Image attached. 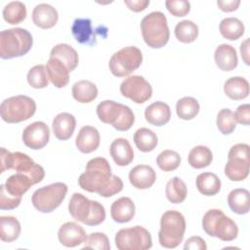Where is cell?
I'll list each match as a JSON object with an SVG mask.
<instances>
[{
	"mask_svg": "<svg viewBox=\"0 0 250 250\" xmlns=\"http://www.w3.org/2000/svg\"><path fill=\"white\" fill-rule=\"evenodd\" d=\"M80 188L89 192H96L103 197H110L123 188L122 180L112 175L108 161L104 157H95L88 161L85 172L78 179Z\"/></svg>",
	"mask_w": 250,
	"mask_h": 250,
	"instance_id": "6da1fadb",
	"label": "cell"
},
{
	"mask_svg": "<svg viewBox=\"0 0 250 250\" xmlns=\"http://www.w3.org/2000/svg\"><path fill=\"white\" fill-rule=\"evenodd\" d=\"M71 217L87 226H98L105 219L104 207L97 200H90L79 192H74L68 203Z\"/></svg>",
	"mask_w": 250,
	"mask_h": 250,
	"instance_id": "7a4b0ae2",
	"label": "cell"
},
{
	"mask_svg": "<svg viewBox=\"0 0 250 250\" xmlns=\"http://www.w3.org/2000/svg\"><path fill=\"white\" fill-rule=\"evenodd\" d=\"M1 170L0 173H3L6 170L13 169L17 173L25 174L31 180L32 184L40 183L45 177V171L42 166L35 163L32 158L27 154L15 151L10 152L5 147H1Z\"/></svg>",
	"mask_w": 250,
	"mask_h": 250,
	"instance_id": "3957f363",
	"label": "cell"
},
{
	"mask_svg": "<svg viewBox=\"0 0 250 250\" xmlns=\"http://www.w3.org/2000/svg\"><path fill=\"white\" fill-rule=\"evenodd\" d=\"M33 44L31 33L21 27L2 30L0 33V57L9 60L29 52Z\"/></svg>",
	"mask_w": 250,
	"mask_h": 250,
	"instance_id": "277c9868",
	"label": "cell"
},
{
	"mask_svg": "<svg viewBox=\"0 0 250 250\" xmlns=\"http://www.w3.org/2000/svg\"><path fill=\"white\" fill-rule=\"evenodd\" d=\"M141 30L146 44L153 49L165 46L170 37L166 16L160 11L145 16L141 21Z\"/></svg>",
	"mask_w": 250,
	"mask_h": 250,
	"instance_id": "5b68a950",
	"label": "cell"
},
{
	"mask_svg": "<svg viewBox=\"0 0 250 250\" xmlns=\"http://www.w3.org/2000/svg\"><path fill=\"white\" fill-rule=\"evenodd\" d=\"M186 231V220L182 213L176 210L164 212L160 219L158 240L162 247L176 248L182 241Z\"/></svg>",
	"mask_w": 250,
	"mask_h": 250,
	"instance_id": "8992f818",
	"label": "cell"
},
{
	"mask_svg": "<svg viewBox=\"0 0 250 250\" xmlns=\"http://www.w3.org/2000/svg\"><path fill=\"white\" fill-rule=\"evenodd\" d=\"M97 115L102 122L112 125L117 131L129 130L135 121V115L129 106L110 100L98 104Z\"/></svg>",
	"mask_w": 250,
	"mask_h": 250,
	"instance_id": "52a82bcc",
	"label": "cell"
},
{
	"mask_svg": "<svg viewBox=\"0 0 250 250\" xmlns=\"http://www.w3.org/2000/svg\"><path fill=\"white\" fill-rule=\"evenodd\" d=\"M204 231L223 241H232L237 237L238 228L235 222L220 209L208 210L202 219Z\"/></svg>",
	"mask_w": 250,
	"mask_h": 250,
	"instance_id": "ba28073f",
	"label": "cell"
},
{
	"mask_svg": "<svg viewBox=\"0 0 250 250\" xmlns=\"http://www.w3.org/2000/svg\"><path fill=\"white\" fill-rule=\"evenodd\" d=\"M36 111V103L30 97L19 95L5 99L0 105L1 118L7 123L29 119Z\"/></svg>",
	"mask_w": 250,
	"mask_h": 250,
	"instance_id": "9c48e42d",
	"label": "cell"
},
{
	"mask_svg": "<svg viewBox=\"0 0 250 250\" xmlns=\"http://www.w3.org/2000/svg\"><path fill=\"white\" fill-rule=\"evenodd\" d=\"M143 62V54L136 46L124 47L115 52L108 62L110 72L117 77H125L135 71Z\"/></svg>",
	"mask_w": 250,
	"mask_h": 250,
	"instance_id": "30bf717a",
	"label": "cell"
},
{
	"mask_svg": "<svg viewBox=\"0 0 250 250\" xmlns=\"http://www.w3.org/2000/svg\"><path fill=\"white\" fill-rule=\"evenodd\" d=\"M67 192L64 183L57 182L36 189L31 197L33 206L42 213L53 212L63 201Z\"/></svg>",
	"mask_w": 250,
	"mask_h": 250,
	"instance_id": "8fae6325",
	"label": "cell"
},
{
	"mask_svg": "<svg viewBox=\"0 0 250 250\" xmlns=\"http://www.w3.org/2000/svg\"><path fill=\"white\" fill-rule=\"evenodd\" d=\"M249 146L236 144L228 153V162L225 166V175L233 182H240L249 174Z\"/></svg>",
	"mask_w": 250,
	"mask_h": 250,
	"instance_id": "7c38bea8",
	"label": "cell"
},
{
	"mask_svg": "<svg viewBox=\"0 0 250 250\" xmlns=\"http://www.w3.org/2000/svg\"><path fill=\"white\" fill-rule=\"evenodd\" d=\"M115 245L119 250H146L152 246L149 231L141 226L121 229L115 234Z\"/></svg>",
	"mask_w": 250,
	"mask_h": 250,
	"instance_id": "4fadbf2b",
	"label": "cell"
},
{
	"mask_svg": "<svg viewBox=\"0 0 250 250\" xmlns=\"http://www.w3.org/2000/svg\"><path fill=\"white\" fill-rule=\"evenodd\" d=\"M120 93L136 104H144L152 96L151 85L141 75L125 78L120 84Z\"/></svg>",
	"mask_w": 250,
	"mask_h": 250,
	"instance_id": "5bb4252c",
	"label": "cell"
},
{
	"mask_svg": "<svg viewBox=\"0 0 250 250\" xmlns=\"http://www.w3.org/2000/svg\"><path fill=\"white\" fill-rule=\"evenodd\" d=\"M50 129L45 122L35 121L27 125L22 132L23 144L32 149H41L49 142Z\"/></svg>",
	"mask_w": 250,
	"mask_h": 250,
	"instance_id": "9a60e30c",
	"label": "cell"
},
{
	"mask_svg": "<svg viewBox=\"0 0 250 250\" xmlns=\"http://www.w3.org/2000/svg\"><path fill=\"white\" fill-rule=\"evenodd\" d=\"M87 235L84 229L75 222L62 224L58 231V238L65 247H76L84 242Z\"/></svg>",
	"mask_w": 250,
	"mask_h": 250,
	"instance_id": "2e32d148",
	"label": "cell"
},
{
	"mask_svg": "<svg viewBox=\"0 0 250 250\" xmlns=\"http://www.w3.org/2000/svg\"><path fill=\"white\" fill-rule=\"evenodd\" d=\"M101 142L99 131L93 126H83L75 140V145L82 153H91L95 151Z\"/></svg>",
	"mask_w": 250,
	"mask_h": 250,
	"instance_id": "e0dca14e",
	"label": "cell"
},
{
	"mask_svg": "<svg viewBox=\"0 0 250 250\" xmlns=\"http://www.w3.org/2000/svg\"><path fill=\"white\" fill-rule=\"evenodd\" d=\"M58 19V11L53 6L46 3L36 5L32 11V21L34 24L43 29L55 26Z\"/></svg>",
	"mask_w": 250,
	"mask_h": 250,
	"instance_id": "ac0fdd59",
	"label": "cell"
},
{
	"mask_svg": "<svg viewBox=\"0 0 250 250\" xmlns=\"http://www.w3.org/2000/svg\"><path fill=\"white\" fill-rule=\"evenodd\" d=\"M49 80L57 88H63L69 82V70L63 62L56 58H50L46 63Z\"/></svg>",
	"mask_w": 250,
	"mask_h": 250,
	"instance_id": "d6986e66",
	"label": "cell"
},
{
	"mask_svg": "<svg viewBox=\"0 0 250 250\" xmlns=\"http://www.w3.org/2000/svg\"><path fill=\"white\" fill-rule=\"evenodd\" d=\"M156 180V174L152 167L148 165H137L131 169L129 173V181L131 185L139 189H146L150 188Z\"/></svg>",
	"mask_w": 250,
	"mask_h": 250,
	"instance_id": "ffe728a7",
	"label": "cell"
},
{
	"mask_svg": "<svg viewBox=\"0 0 250 250\" xmlns=\"http://www.w3.org/2000/svg\"><path fill=\"white\" fill-rule=\"evenodd\" d=\"M52 127L55 137L61 141H65L72 136L76 127V119L68 112H62L53 119Z\"/></svg>",
	"mask_w": 250,
	"mask_h": 250,
	"instance_id": "44dd1931",
	"label": "cell"
},
{
	"mask_svg": "<svg viewBox=\"0 0 250 250\" xmlns=\"http://www.w3.org/2000/svg\"><path fill=\"white\" fill-rule=\"evenodd\" d=\"M216 65L223 71H230L237 66L238 58L234 47L229 44L219 45L214 53Z\"/></svg>",
	"mask_w": 250,
	"mask_h": 250,
	"instance_id": "7402d4cb",
	"label": "cell"
},
{
	"mask_svg": "<svg viewBox=\"0 0 250 250\" xmlns=\"http://www.w3.org/2000/svg\"><path fill=\"white\" fill-rule=\"evenodd\" d=\"M135 204L130 197L122 196L116 199L110 207V215L116 223H128L135 216Z\"/></svg>",
	"mask_w": 250,
	"mask_h": 250,
	"instance_id": "603a6c76",
	"label": "cell"
},
{
	"mask_svg": "<svg viewBox=\"0 0 250 250\" xmlns=\"http://www.w3.org/2000/svg\"><path fill=\"white\" fill-rule=\"evenodd\" d=\"M109 152L118 166H127L134 159L133 148L128 140L124 138L115 139L110 145Z\"/></svg>",
	"mask_w": 250,
	"mask_h": 250,
	"instance_id": "cb8c5ba5",
	"label": "cell"
},
{
	"mask_svg": "<svg viewBox=\"0 0 250 250\" xmlns=\"http://www.w3.org/2000/svg\"><path fill=\"white\" fill-rule=\"evenodd\" d=\"M146 120L154 126H163L167 124L171 118L170 106L164 102H154L145 110Z\"/></svg>",
	"mask_w": 250,
	"mask_h": 250,
	"instance_id": "d4e9b609",
	"label": "cell"
},
{
	"mask_svg": "<svg viewBox=\"0 0 250 250\" xmlns=\"http://www.w3.org/2000/svg\"><path fill=\"white\" fill-rule=\"evenodd\" d=\"M94 31L90 19H75L71 26V33L80 44L92 45L96 43V33Z\"/></svg>",
	"mask_w": 250,
	"mask_h": 250,
	"instance_id": "484cf974",
	"label": "cell"
},
{
	"mask_svg": "<svg viewBox=\"0 0 250 250\" xmlns=\"http://www.w3.org/2000/svg\"><path fill=\"white\" fill-rule=\"evenodd\" d=\"M50 58H56L65 64L69 71L76 68L79 58L75 49L65 43H61L54 46L50 53Z\"/></svg>",
	"mask_w": 250,
	"mask_h": 250,
	"instance_id": "4316f807",
	"label": "cell"
},
{
	"mask_svg": "<svg viewBox=\"0 0 250 250\" xmlns=\"http://www.w3.org/2000/svg\"><path fill=\"white\" fill-rule=\"evenodd\" d=\"M224 92L231 100H243L249 95V83L241 76L230 77L224 84Z\"/></svg>",
	"mask_w": 250,
	"mask_h": 250,
	"instance_id": "83f0119b",
	"label": "cell"
},
{
	"mask_svg": "<svg viewBox=\"0 0 250 250\" xmlns=\"http://www.w3.org/2000/svg\"><path fill=\"white\" fill-rule=\"evenodd\" d=\"M228 204L233 213L247 214L250 209V193L246 188L232 189L228 195Z\"/></svg>",
	"mask_w": 250,
	"mask_h": 250,
	"instance_id": "f1b7e54d",
	"label": "cell"
},
{
	"mask_svg": "<svg viewBox=\"0 0 250 250\" xmlns=\"http://www.w3.org/2000/svg\"><path fill=\"white\" fill-rule=\"evenodd\" d=\"M72 97L81 104H88L93 102L98 96L97 86L89 80H80L73 84Z\"/></svg>",
	"mask_w": 250,
	"mask_h": 250,
	"instance_id": "f546056e",
	"label": "cell"
},
{
	"mask_svg": "<svg viewBox=\"0 0 250 250\" xmlns=\"http://www.w3.org/2000/svg\"><path fill=\"white\" fill-rule=\"evenodd\" d=\"M196 188L203 195H216L221 189V180L214 173H201L196 177Z\"/></svg>",
	"mask_w": 250,
	"mask_h": 250,
	"instance_id": "4dcf8cb0",
	"label": "cell"
},
{
	"mask_svg": "<svg viewBox=\"0 0 250 250\" xmlns=\"http://www.w3.org/2000/svg\"><path fill=\"white\" fill-rule=\"evenodd\" d=\"M4 185L7 191L17 197H21L33 186L29 177L22 173H16L10 176Z\"/></svg>",
	"mask_w": 250,
	"mask_h": 250,
	"instance_id": "1f68e13d",
	"label": "cell"
},
{
	"mask_svg": "<svg viewBox=\"0 0 250 250\" xmlns=\"http://www.w3.org/2000/svg\"><path fill=\"white\" fill-rule=\"evenodd\" d=\"M220 32L228 40H237L244 34V24L237 18H225L220 22Z\"/></svg>",
	"mask_w": 250,
	"mask_h": 250,
	"instance_id": "d6a6232c",
	"label": "cell"
},
{
	"mask_svg": "<svg viewBox=\"0 0 250 250\" xmlns=\"http://www.w3.org/2000/svg\"><path fill=\"white\" fill-rule=\"evenodd\" d=\"M21 233V224L13 216L0 217V238L4 242L16 240Z\"/></svg>",
	"mask_w": 250,
	"mask_h": 250,
	"instance_id": "836d02e7",
	"label": "cell"
},
{
	"mask_svg": "<svg viewBox=\"0 0 250 250\" xmlns=\"http://www.w3.org/2000/svg\"><path fill=\"white\" fill-rule=\"evenodd\" d=\"M134 143L139 150L143 152H149L157 146L158 139L153 131L143 127L135 132Z\"/></svg>",
	"mask_w": 250,
	"mask_h": 250,
	"instance_id": "e575fe53",
	"label": "cell"
},
{
	"mask_svg": "<svg viewBox=\"0 0 250 250\" xmlns=\"http://www.w3.org/2000/svg\"><path fill=\"white\" fill-rule=\"evenodd\" d=\"M188 164L195 169H202L209 166L213 160L211 149L205 146H196L188 153Z\"/></svg>",
	"mask_w": 250,
	"mask_h": 250,
	"instance_id": "d590c367",
	"label": "cell"
},
{
	"mask_svg": "<svg viewBox=\"0 0 250 250\" xmlns=\"http://www.w3.org/2000/svg\"><path fill=\"white\" fill-rule=\"evenodd\" d=\"M167 199L174 204L182 203L188 194V188L185 182L179 177H173L168 181L165 188Z\"/></svg>",
	"mask_w": 250,
	"mask_h": 250,
	"instance_id": "8d00e7d4",
	"label": "cell"
},
{
	"mask_svg": "<svg viewBox=\"0 0 250 250\" xmlns=\"http://www.w3.org/2000/svg\"><path fill=\"white\" fill-rule=\"evenodd\" d=\"M3 19L10 24H18L26 17V7L21 1L9 2L3 9Z\"/></svg>",
	"mask_w": 250,
	"mask_h": 250,
	"instance_id": "74e56055",
	"label": "cell"
},
{
	"mask_svg": "<svg viewBox=\"0 0 250 250\" xmlns=\"http://www.w3.org/2000/svg\"><path fill=\"white\" fill-rule=\"evenodd\" d=\"M199 109V103L192 97H184L176 104L177 115L183 120H191L198 114Z\"/></svg>",
	"mask_w": 250,
	"mask_h": 250,
	"instance_id": "f35d334b",
	"label": "cell"
},
{
	"mask_svg": "<svg viewBox=\"0 0 250 250\" xmlns=\"http://www.w3.org/2000/svg\"><path fill=\"white\" fill-rule=\"evenodd\" d=\"M175 36L182 43H191L198 36V26L192 21H182L175 26Z\"/></svg>",
	"mask_w": 250,
	"mask_h": 250,
	"instance_id": "ab89813d",
	"label": "cell"
},
{
	"mask_svg": "<svg viewBox=\"0 0 250 250\" xmlns=\"http://www.w3.org/2000/svg\"><path fill=\"white\" fill-rule=\"evenodd\" d=\"M156 164L164 172L174 171L181 164V156L175 150L165 149L157 155Z\"/></svg>",
	"mask_w": 250,
	"mask_h": 250,
	"instance_id": "60d3db41",
	"label": "cell"
},
{
	"mask_svg": "<svg viewBox=\"0 0 250 250\" xmlns=\"http://www.w3.org/2000/svg\"><path fill=\"white\" fill-rule=\"evenodd\" d=\"M28 84L35 89H43L48 86L49 78L46 71V66L37 64L31 67L27 73Z\"/></svg>",
	"mask_w": 250,
	"mask_h": 250,
	"instance_id": "b9f144b4",
	"label": "cell"
},
{
	"mask_svg": "<svg viewBox=\"0 0 250 250\" xmlns=\"http://www.w3.org/2000/svg\"><path fill=\"white\" fill-rule=\"evenodd\" d=\"M236 127L233 112L229 108H223L217 115V128L223 135L231 134Z\"/></svg>",
	"mask_w": 250,
	"mask_h": 250,
	"instance_id": "7bdbcfd3",
	"label": "cell"
},
{
	"mask_svg": "<svg viewBox=\"0 0 250 250\" xmlns=\"http://www.w3.org/2000/svg\"><path fill=\"white\" fill-rule=\"evenodd\" d=\"M84 248L98 249V250H109L110 244L108 237L104 232H92L83 242Z\"/></svg>",
	"mask_w": 250,
	"mask_h": 250,
	"instance_id": "ee69618b",
	"label": "cell"
},
{
	"mask_svg": "<svg viewBox=\"0 0 250 250\" xmlns=\"http://www.w3.org/2000/svg\"><path fill=\"white\" fill-rule=\"evenodd\" d=\"M165 6L174 17H185L190 11V3L187 0H167Z\"/></svg>",
	"mask_w": 250,
	"mask_h": 250,
	"instance_id": "f6af8a7d",
	"label": "cell"
},
{
	"mask_svg": "<svg viewBox=\"0 0 250 250\" xmlns=\"http://www.w3.org/2000/svg\"><path fill=\"white\" fill-rule=\"evenodd\" d=\"M21 201V197H17L10 194L5 185L0 186V209L1 210H12L17 208Z\"/></svg>",
	"mask_w": 250,
	"mask_h": 250,
	"instance_id": "bcb514c9",
	"label": "cell"
},
{
	"mask_svg": "<svg viewBox=\"0 0 250 250\" xmlns=\"http://www.w3.org/2000/svg\"><path fill=\"white\" fill-rule=\"evenodd\" d=\"M233 117L235 122L242 125L250 124V104H240L233 113Z\"/></svg>",
	"mask_w": 250,
	"mask_h": 250,
	"instance_id": "7dc6e473",
	"label": "cell"
},
{
	"mask_svg": "<svg viewBox=\"0 0 250 250\" xmlns=\"http://www.w3.org/2000/svg\"><path fill=\"white\" fill-rule=\"evenodd\" d=\"M184 249L185 250H206L207 245L205 240L202 237L195 235L187 239Z\"/></svg>",
	"mask_w": 250,
	"mask_h": 250,
	"instance_id": "c3c4849f",
	"label": "cell"
},
{
	"mask_svg": "<svg viewBox=\"0 0 250 250\" xmlns=\"http://www.w3.org/2000/svg\"><path fill=\"white\" fill-rule=\"evenodd\" d=\"M125 5L133 12H142L149 5V0H124Z\"/></svg>",
	"mask_w": 250,
	"mask_h": 250,
	"instance_id": "681fc988",
	"label": "cell"
},
{
	"mask_svg": "<svg viewBox=\"0 0 250 250\" xmlns=\"http://www.w3.org/2000/svg\"><path fill=\"white\" fill-rule=\"evenodd\" d=\"M217 5L223 12H232L235 11L240 5V0H218Z\"/></svg>",
	"mask_w": 250,
	"mask_h": 250,
	"instance_id": "f907efd6",
	"label": "cell"
},
{
	"mask_svg": "<svg viewBox=\"0 0 250 250\" xmlns=\"http://www.w3.org/2000/svg\"><path fill=\"white\" fill-rule=\"evenodd\" d=\"M240 53H241V57L244 61V62L249 65V38L245 39L241 45H240Z\"/></svg>",
	"mask_w": 250,
	"mask_h": 250,
	"instance_id": "816d5d0a",
	"label": "cell"
}]
</instances>
